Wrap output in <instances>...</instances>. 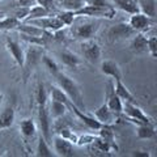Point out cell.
I'll return each mask as SVG.
<instances>
[{"instance_id": "obj_1", "label": "cell", "mask_w": 157, "mask_h": 157, "mask_svg": "<svg viewBox=\"0 0 157 157\" xmlns=\"http://www.w3.org/2000/svg\"><path fill=\"white\" fill-rule=\"evenodd\" d=\"M54 77L56 78L58 86L67 94L68 100H70L75 106H77L81 111H85L86 106H85V102H84V96H82V92L80 89V86L77 85V82L73 80V78H71L68 75H66V73H63L60 71H59Z\"/></svg>"}, {"instance_id": "obj_2", "label": "cell", "mask_w": 157, "mask_h": 157, "mask_svg": "<svg viewBox=\"0 0 157 157\" xmlns=\"http://www.w3.org/2000/svg\"><path fill=\"white\" fill-rule=\"evenodd\" d=\"M75 16H86V17H94V18H114L115 16V8L111 7H98L93 4H85L84 7L73 12Z\"/></svg>"}, {"instance_id": "obj_3", "label": "cell", "mask_w": 157, "mask_h": 157, "mask_svg": "<svg viewBox=\"0 0 157 157\" xmlns=\"http://www.w3.org/2000/svg\"><path fill=\"white\" fill-rule=\"evenodd\" d=\"M100 25L101 24L96 21V20H86V21L76 24L72 29V34L75 38L81 39V41L92 39L97 34L98 29H100Z\"/></svg>"}, {"instance_id": "obj_4", "label": "cell", "mask_w": 157, "mask_h": 157, "mask_svg": "<svg viewBox=\"0 0 157 157\" xmlns=\"http://www.w3.org/2000/svg\"><path fill=\"white\" fill-rule=\"evenodd\" d=\"M124 114L128 117L130 122L135 124H140V123H145V124H155L153 119L147 115L143 111L141 107L137 106V104H131V102H123V111Z\"/></svg>"}, {"instance_id": "obj_5", "label": "cell", "mask_w": 157, "mask_h": 157, "mask_svg": "<svg viewBox=\"0 0 157 157\" xmlns=\"http://www.w3.org/2000/svg\"><path fill=\"white\" fill-rule=\"evenodd\" d=\"M81 52L85 60L92 64H97L102 60V50L100 43L94 39H85L81 42Z\"/></svg>"}, {"instance_id": "obj_6", "label": "cell", "mask_w": 157, "mask_h": 157, "mask_svg": "<svg viewBox=\"0 0 157 157\" xmlns=\"http://www.w3.org/2000/svg\"><path fill=\"white\" fill-rule=\"evenodd\" d=\"M135 34L136 32L128 25V22H119V24L113 25L109 29V32H107V39H109V42L114 43L118 41H124V39L132 38Z\"/></svg>"}, {"instance_id": "obj_7", "label": "cell", "mask_w": 157, "mask_h": 157, "mask_svg": "<svg viewBox=\"0 0 157 157\" xmlns=\"http://www.w3.org/2000/svg\"><path fill=\"white\" fill-rule=\"evenodd\" d=\"M51 117L48 114L47 110V105H39L38 106V127L41 130V135L45 139L51 143L52 136H51V128H52V123H51Z\"/></svg>"}, {"instance_id": "obj_8", "label": "cell", "mask_w": 157, "mask_h": 157, "mask_svg": "<svg viewBox=\"0 0 157 157\" xmlns=\"http://www.w3.org/2000/svg\"><path fill=\"white\" fill-rule=\"evenodd\" d=\"M43 56V50L42 46H37V45H30L29 48L25 52V62H24V70L26 71L25 77L28 76V73L30 72L32 70H34L39 63L42 60Z\"/></svg>"}, {"instance_id": "obj_9", "label": "cell", "mask_w": 157, "mask_h": 157, "mask_svg": "<svg viewBox=\"0 0 157 157\" xmlns=\"http://www.w3.org/2000/svg\"><path fill=\"white\" fill-rule=\"evenodd\" d=\"M105 102L109 106V109L115 113V114H121L123 111V101L117 96V93L114 90V80L110 78L106 84L105 89Z\"/></svg>"}, {"instance_id": "obj_10", "label": "cell", "mask_w": 157, "mask_h": 157, "mask_svg": "<svg viewBox=\"0 0 157 157\" xmlns=\"http://www.w3.org/2000/svg\"><path fill=\"white\" fill-rule=\"evenodd\" d=\"M155 24V18H152L147 14L141 13V12H136L132 13L130 18H128V25L134 29L136 33H143Z\"/></svg>"}, {"instance_id": "obj_11", "label": "cell", "mask_w": 157, "mask_h": 157, "mask_svg": "<svg viewBox=\"0 0 157 157\" xmlns=\"http://www.w3.org/2000/svg\"><path fill=\"white\" fill-rule=\"evenodd\" d=\"M26 22L32 24V25H36V26L43 29V30L50 32V33L59 30V29H64V25H63L62 21L56 16H46V17H41V18H34V20H29Z\"/></svg>"}, {"instance_id": "obj_12", "label": "cell", "mask_w": 157, "mask_h": 157, "mask_svg": "<svg viewBox=\"0 0 157 157\" xmlns=\"http://www.w3.org/2000/svg\"><path fill=\"white\" fill-rule=\"evenodd\" d=\"M67 107H68V109H71L73 114H75V115H76V117L78 118V119H80V121H81L82 123H84V124H85L89 130L98 131V130H100L101 127H102V124H101L100 122H98V121L94 117H89V115H86V114H85V111H81L77 106L73 105L71 101H68V102H67Z\"/></svg>"}, {"instance_id": "obj_13", "label": "cell", "mask_w": 157, "mask_h": 157, "mask_svg": "<svg viewBox=\"0 0 157 157\" xmlns=\"http://www.w3.org/2000/svg\"><path fill=\"white\" fill-rule=\"evenodd\" d=\"M51 143H54V152H55L56 156L71 157V156L75 155V151H73V144L71 143L70 140L64 139V137L56 135L51 140Z\"/></svg>"}, {"instance_id": "obj_14", "label": "cell", "mask_w": 157, "mask_h": 157, "mask_svg": "<svg viewBox=\"0 0 157 157\" xmlns=\"http://www.w3.org/2000/svg\"><path fill=\"white\" fill-rule=\"evenodd\" d=\"M6 48L7 51L9 52V55L13 58L14 63L18 67H24V62H25V51H24L22 46L20 45L17 41H13V39L8 38L6 42Z\"/></svg>"}, {"instance_id": "obj_15", "label": "cell", "mask_w": 157, "mask_h": 157, "mask_svg": "<svg viewBox=\"0 0 157 157\" xmlns=\"http://www.w3.org/2000/svg\"><path fill=\"white\" fill-rule=\"evenodd\" d=\"M100 70L104 75L109 76L113 80H123V75H122L121 67L115 60L111 59H105V60L100 62Z\"/></svg>"}, {"instance_id": "obj_16", "label": "cell", "mask_w": 157, "mask_h": 157, "mask_svg": "<svg viewBox=\"0 0 157 157\" xmlns=\"http://www.w3.org/2000/svg\"><path fill=\"white\" fill-rule=\"evenodd\" d=\"M93 117L100 122V123L104 126V124H113L115 121V113H113L109 106L106 105V102H104L100 107H97L93 113Z\"/></svg>"}, {"instance_id": "obj_17", "label": "cell", "mask_w": 157, "mask_h": 157, "mask_svg": "<svg viewBox=\"0 0 157 157\" xmlns=\"http://www.w3.org/2000/svg\"><path fill=\"white\" fill-rule=\"evenodd\" d=\"M59 58H60V62L64 64L66 67L71 68V70H78V67L82 64V59L73 54L72 51H68V50H64L59 54Z\"/></svg>"}, {"instance_id": "obj_18", "label": "cell", "mask_w": 157, "mask_h": 157, "mask_svg": "<svg viewBox=\"0 0 157 157\" xmlns=\"http://www.w3.org/2000/svg\"><path fill=\"white\" fill-rule=\"evenodd\" d=\"M16 30H18L21 34H26V36H30V37H47V36H50V32H47V30H43V29L41 28H38L36 25H32V24H20V25L16 28Z\"/></svg>"}, {"instance_id": "obj_19", "label": "cell", "mask_w": 157, "mask_h": 157, "mask_svg": "<svg viewBox=\"0 0 157 157\" xmlns=\"http://www.w3.org/2000/svg\"><path fill=\"white\" fill-rule=\"evenodd\" d=\"M114 90L117 93V96L119 97L123 102H131V104H136L135 96L130 92V89L123 84V81H122V80H114Z\"/></svg>"}, {"instance_id": "obj_20", "label": "cell", "mask_w": 157, "mask_h": 157, "mask_svg": "<svg viewBox=\"0 0 157 157\" xmlns=\"http://www.w3.org/2000/svg\"><path fill=\"white\" fill-rule=\"evenodd\" d=\"M130 48L135 54H143L147 52V37L144 33H136L131 38Z\"/></svg>"}, {"instance_id": "obj_21", "label": "cell", "mask_w": 157, "mask_h": 157, "mask_svg": "<svg viewBox=\"0 0 157 157\" xmlns=\"http://www.w3.org/2000/svg\"><path fill=\"white\" fill-rule=\"evenodd\" d=\"M47 110H48V114H50L51 119H58V118H62V117L66 115L68 107L66 104H63V102L50 100Z\"/></svg>"}, {"instance_id": "obj_22", "label": "cell", "mask_w": 157, "mask_h": 157, "mask_svg": "<svg viewBox=\"0 0 157 157\" xmlns=\"http://www.w3.org/2000/svg\"><path fill=\"white\" fill-rule=\"evenodd\" d=\"M20 131H21L22 136L25 139H30L34 137L37 134V124L32 118H25L20 122Z\"/></svg>"}, {"instance_id": "obj_23", "label": "cell", "mask_w": 157, "mask_h": 157, "mask_svg": "<svg viewBox=\"0 0 157 157\" xmlns=\"http://www.w3.org/2000/svg\"><path fill=\"white\" fill-rule=\"evenodd\" d=\"M14 119H16V113H14V109L11 106L6 107L2 113H0V130H6L9 128L13 123Z\"/></svg>"}, {"instance_id": "obj_24", "label": "cell", "mask_w": 157, "mask_h": 157, "mask_svg": "<svg viewBox=\"0 0 157 157\" xmlns=\"http://www.w3.org/2000/svg\"><path fill=\"white\" fill-rule=\"evenodd\" d=\"M136 136L139 139L143 140H148V139H153L156 136V128L155 124H145V123H140L136 127Z\"/></svg>"}, {"instance_id": "obj_25", "label": "cell", "mask_w": 157, "mask_h": 157, "mask_svg": "<svg viewBox=\"0 0 157 157\" xmlns=\"http://www.w3.org/2000/svg\"><path fill=\"white\" fill-rule=\"evenodd\" d=\"M136 3L139 6V11L141 13H144L152 18L156 17V0H136Z\"/></svg>"}, {"instance_id": "obj_26", "label": "cell", "mask_w": 157, "mask_h": 157, "mask_svg": "<svg viewBox=\"0 0 157 157\" xmlns=\"http://www.w3.org/2000/svg\"><path fill=\"white\" fill-rule=\"evenodd\" d=\"M113 4L117 6L119 9H122L123 12L127 13H136V12H140L139 11V6H137L136 0H111Z\"/></svg>"}, {"instance_id": "obj_27", "label": "cell", "mask_w": 157, "mask_h": 157, "mask_svg": "<svg viewBox=\"0 0 157 157\" xmlns=\"http://www.w3.org/2000/svg\"><path fill=\"white\" fill-rule=\"evenodd\" d=\"M37 156L39 157H52L55 156V153L50 148V143L43 137L42 135L39 136L38 143H37Z\"/></svg>"}, {"instance_id": "obj_28", "label": "cell", "mask_w": 157, "mask_h": 157, "mask_svg": "<svg viewBox=\"0 0 157 157\" xmlns=\"http://www.w3.org/2000/svg\"><path fill=\"white\" fill-rule=\"evenodd\" d=\"M21 21L14 17V16H3L0 18V32H8V30H13L16 29Z\"/></svg>"}, {"instance_id": "obj_29", "label": "cell", "mask_w": 157, "mask_h": 157, "mask_svg": "<svg viewBox=\"0 0 157 157\" xmlns=\"http://www.w3.org/2000/svg\"><path fill=\"white\" fill-rule=\"evenodd\" d=\"M56 17L60 20L62 24L64 25V28H68L73 25V22H75V13H73V11H68V9H62L60 12L56 13Z\"/></svg>"}, {"instance_id": "obj_30", "label": "cell", "mask_w": 157, "mask_h": 157, "mask_svg": "<svg viewBox=\"0 0 157 157\" xmlns=\"http://www.w3.org/2000/svg\"><path fill=\"white\" fill-rule=\"evenodd\" d=\"M37 4L43 7L50 14L51 13H58V12L62 11L60 9L62 7H60V4H59L58 0H37Z\"/></svg>"}, {"instance_id": "obj_31", "label": "cell", "mask_w": 157, "mask_h": 157, "mask_svg": "<svg viewBox=\"0 0 157 157\" xmlns=\"http://www.w3.org/2000/svg\"><path fill=\"white\" fill-rule=\"evenodd\" d=\"M46 16H50V13H48L43 7L36 4V6L30 7V9H29V14H28V17H26V20H25V22L29 21V20L41 18V17H46Z\"/></svg>"}, {"instance_id": "obj_32", "label": "cell", "mask_w": 157, "mask_h": 157, "mask_svg": "<svg viewBox=\"0 0 157 157\" xmlns=\"http://www.w3.org/2000/svg\"><path fill=\"white\" fill-rule=\"evenodd\" d=\"M59 4H60L62 9H68V11H77L81 7L85 6L84 0H59Z\"/></svg>"}, {"instance_id": "obj_33", "label": "cell", "mask_w": 157, "mask_h": 157, "mask_svg": "<svg viewBox=\"0 0 157 157\" xmlns=\"http://www.w3.org/2000/svg\"><path fill=\"white\" fill-rule=\"evenodd\" d=\"M98 136L101 139H104L109 143H114V139H115V135H114V131L111 128V124H104L98 130Z\"/></svg>"}, {"instance_id": "obj_34", "label": "cell", "mask_w": 157, "mask_h": 157, "mask_svg": "<svg viewBox=\"0 0 157 157\" xmlns=\"http://www.w3.org/2000/svg\"><path fill=\"white\" fill-rule=\"evenodd\" d=\"M50 98L54 101H59V102H63V104L67 105V102L70 101L68 97L64 92H63L59 86H52L51 88V93H50Z\"/></svg>"}, {"instance_id": "obj_35", "label": "cell", "mask_w": 157, "mask_h": 157, "mask_svg": "<svg viewBox=\"0 0 157 157\" xmlns=\"http://www.w3.org/2000/svg\"><path fill=\"white\" fill-rule=\"evenodd\" d=\"M42 63H43V66H45L47 70H48V72L51 73V75H54L55 76L56 73L60 71L59 70V66H58V63L54 60L52 58H50V56H46V55H43L42 56V60H41Z\"/></svg>"}, {"instance_id": "obj_36", "label": "cell", "mask_w": 157, "mask_h": 157, "mask_svg": "<svg viewBox=\"0 0 157 157\" xmlns=\"http://www.w3.org/2000/svg\"><path fill=\"white\" fill-rule=\"evenodd\" d=\"M147 52L153 59L157 58V37L156 36H151L147 38Z\"/></svg>"}, {"instance_id": "obj_37", "label": "cell", "mask_w": 157, "mask_h": 157, "mask_svg": "<svg viewBox=\"0 0 157 157\" xmlns=\"http://www.w3.org/2000/svg\"><path fill=\"white\" fill-rule=\"evenodd\" d=\"M36 100H37V104L39 105H47V93L45 89V85L39 82L38 84V89L36 93Z\"/></svg>"}, {"instance_id": "obj_38", "label": "cell", "mask_w": 157, "mask_h": 157, "mask_svg": "<svg viewBox=\"0 0 157 157\" xmlns=\"http://www.w3.org/2000/svg\"><path fill=\"white\" fill-rule=\"evenodd\" d=\"M29 9L30 8H28V7H18L16 11H14V14L13 16L16 17L18 21H25L26 17H28V14H29Z\"/></svg>"}, {"instance_id": "obj_39", "label": "cell", "mask_w": 157, "mask_h": 157, "mask_svg": "<svg viewBox=\"0 0 157 157\" xmlns=\"http://www.w3.org/2000/svg\"><path fill=\"white\" fill-rule=\"evenodd\" d=\"M94 137L96 136H93V135H89V134H86V135H82V136H78V139H77V145H86V144H92L93 143V140H94Z\"/></svg>"}, {"instance_id": "obj_40", "label": "cell", "mask_w": 157, "mask_h": 157, "mask_svg": "<svg viewBox=\"0 0 157 157\" xmlns=\"http://www.w3.org/2000/svg\"><path fill=\"white\" fill-rule=\"evenodd\" d=\"M17 4H18V7H28V8H30L33 6H36L37 0H17Z\"/></svg>"}, {"instance_id": "obj_41", "label": "cell", "mask_w": 157, "mask_h": 157, "mask_svg": "<svg viewBox=\"0 0 157 157\" xmlns=\"http://www.w3.org/2000/svg\"><path fill=\"white\" fill-rule=\"evenodd\" d=\"M89 4H93V6H98V7H111L114 4L109 3L107 0H90Z\"/></svg>"}, {"instance_id": "obj_42", "label": "cell", "mask_w": 157, "mask_h": 157, "mask_svg": "<svg viewBox=\"0 0 157 157\" xmlns=\"http://www.w3.org/2000/svg\"><path fill=\"white\" fill-rule=\"evenodd\" d=\"M132 156H134V157H149L151 155L147 151H134Z\"/></svg>"}, {"instance_id": "obj_43", "label": "cell", "mask_w": 157, "mask_h": 157, "mask_svg": "<svg viewBox=\"0 0 157 157\" xmlns=\"http://www.w3.org/2000/svg\"><path fill=\"white\" fill-rule=\"evenodd\" d=\"M3 97H4V96H3V93L0 92V104H2V101H3Z\"/></svg>"}, {"instance_id": "obj_44", "label": "cell", "mask_w": 157, "mask_h": 157, "mask_svg": "<svg viewBox=\"0 0 157 157\" xmlns=\"http://www.w3.org/2000/svg\"><path fill=\"white\" fill-rule=\"evenodd\" d=\"M3 16H6V13H4V12H0V18H2Z\"/></svg>"}, {"instance_id": "obj_45", "label": "cell", "mask_w": 157, "mask_h": 157, "mask_svg": "<svg viewBox=\"0 0 157 157\" xmlns=\"http://www.w3.org/2000/svg\"><path fill=\"white\" fill-rule=\"evenodd\" d=\"M0 156H2V145H0Z\"/></svg>"}, {"instance_id": "obj_46", "label": "cell", "mask_w": 157, "mask_h": 157, "mask_svg": "<svg viewBox=\"0 0 157 157\" xmlns=\"http://www.w3.org/2000/svg\"><path fill=\"white\" fill-rule=\"evenodd\" d=\"M58 2H59V0H58Z\"/></svg>"}]
</instances>
